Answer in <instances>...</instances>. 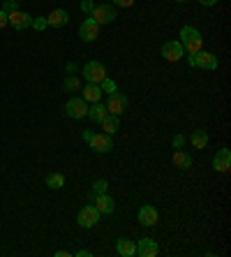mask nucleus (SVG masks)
<instances>
[{
  "instance_id": "nucleus-12",
  "label": "nucleus",
  "mask_w": 231,
  "mask_h": 257,
  "mask_svg": "<svg viewBox=\"0 0 231 257\" xmlns=\"http://www.w3.org/2000/svg\"><path fill=\"white\" fill-rule=\"evenodd\" d=\"M137 255H141V257H157L159 255L157 241H155V239H151V237L139 239V241H137Z\"/></svg>"
},
{
  "instance_id": "nucleus-6",
  "label": "nucleus",
  "mask_w": 231,
  "mask_h": 257,
  "mask_svg": "<svg viewBox=\"0 0 231 257\" xmlns=\"http://www.w3.org/2000/svg\"><path fill=\"white\" fill-rule=\"evenodd\" d=\"M127 104H130L127 97L123 93H118V90H116V93H109V97H106V111L111 116H118V118L125 114Z\"/></svg>"
},
{
  "instance_id": "nucleus-27",
  "label": "nucleus",
  "mask_w": 231,
  "mask_h": 257,
  "mask_svg": "<svg viewBox=\"0 0 231 257\" xmlns=\"http://www.w3.org/2000/svg\"><path fill=\"white\" fill-rule=\"evenodd\" d=\"M0 9H2V12H16V9H19V0H2V7H0Z\"/></svg>"
},
{
  "instance_id": "nucleus-18",
  "label": "nucleus",
  "mask_w": 231,
  "mask_h": 257,
  "mask_svg": "<svg viewBox=\"0 0 231 257\" xmlns=\"http://www.w3.org/2000/svg\"><path fill=\"white\" fill-rule=\"evenodd\" d=\"M83 100H86L88 104H95V102L102 100V88H99V84H86V88H83Z\"/></svg>"
},
{
  "instance_id": "nucleus-37",
  "label": "nucleus",
  "mask_w": 231,
  "mask_h": 257,
  "mask_svg": "<svg viewBox=\"0 0 231 257\" xmlns=\"http://www.w3.org/2000/svg\"><path fill=\"white\" fill-rule=\"evenodd\" d=\"M77 255H79V257H90V251H79Z\"/></svg>"
},
{
  "instance_id": "nucleus-21",
  "label": "nucleus",
  "mask_w": 231,
  "mask_h": 257,
  "mask_svg": "<svg viewBox=\"0 0 231 257\" xmlns=\"http://www.w3.org/2000/svg\"><path fill=\"white\" fill-rule=\"evenodd\" d=\"M173 165L180 167V170H190L192 167V156L190 153H185V151H180V149H176V153H173Z\"/></svg>"
},
{
  "instance_id": "nucleus-7",
  "label": "nucleus",
  "mask_w": 231,
  "mask_h": 257,
  "mask_svg": "<svg viewBox=\"0 0 231 257\" xmlns=\"http://www.w3.org/2000/svg\"><path fill=\"white\" fill-rule=\"evenodd\" d=\"M65 111L70 118H74V121H79V118H86L88 116V102L83 100V97H70L65 104Z\"/></svg>"
},
{
  "instance_id": "nucleus-17",
  "label": "nucleus",
  "mask_w": 231,
  "mask_h": 257,
  "mask_svg": "<svg viewBox=\"0 0 231 257\" xmlns=\"http://www.w3.org/2000/svg\"><path fill=\"white\" fill-rule=\"evenodd\" d=\"M116 251H118V255L123 257H134L137 255V241H132V239H118L116 241Z\"/></svg>"
},
{
  "instance_id": "nucleus-39",
  "label": "nucleus",
  "mask_w": 231,
  "mask_h": 257,
  "mask_svg": "<svg viewBox=\"0 0 231 257\" xmlns=\"http://www.w3.org/2000/svg\"><path fill=\"white\" fill-rule=\"evenodd\" d=\"M102 2H106V0H102Z\"/></svg>"
},
{
  "instance_id": "nucleus-13",
  "label": "nucleus",
  "mask_w": 231,
  "mask_h": 257,
  "mask_svg": "<svg viewBox=\"0 0 231 257\" xmlns=\"http://www.w3.org/2000/svg\"><path fill=\"white\" fill-rule=\"evenodd\" d=\"M7 16H9V26H12L14 30H26V28L33 26V16H30L28 12L16 9V12H9Z\"/></svg>"
},
{
  "instance_id": "nucleus-35",
  "label": "nucleus",
  "mask_w": 231,
  "mask_h": 257,
  "mask_svg": "<svg viewBox=\"0 0 231 257\" xmlns=\"http://www.w3.org/2000/svg\"><path fill=\"white\" fill-rule=\"evenodd\" d=\"M199 2H201L204 7H213V5H218L220 0H199Z\"/></svg>"
},
{
  "instance_id": "nucleus-28",
  "label": "nucleus",
  "mask_w": 231,
  "mask_h": 257,
  "mask_svg": "<svg viewBox=\"0 0 231 257\" xmlns=\"http://www.w3.org/2000/svg\"><path fill=\"white\" fill-rule=\"evenodd\" d=\"M33 28H35V30H46V28H49L46 16H35V19H33Z\"/></svg>"
},
{
  "instance_id": "nucleus-16",
  "label": "nucleus",
  "mask_w": 231,
  "mask_h": 257,
  "mask_svg": "<svg viewBox=\"0 0 231 257\" xmlns=\"http://www.w3.org/2000/svg\"><path fill=\"white\" fill-rule=\"evenodd\" d=\"M46 23L51 28H63L70 23V14H67V9H53V12L46 16Z\"/></svg>"
},
{
  "instance_id": "nucleus-33",
  "label": "nucleus",
  "mask_w": 231,
  "mask_h": 257,
  "mask_svg": "<svg viewBox=\"0 0 231 257\" xmlns=\"http://www.w3.org/2000/svg\"><path fill=\"white\" fill-rule=\"evenodd\" d=\"M92 137H95V132H92V130H83V142H86V144H90Z\"/></svg>"
},
{
  "instance_id": "nucleus-38",
  "label": "nucleus",
  "mask_w": 231,
  "mask_h": 257,
  "mask_svg": "<svg viewBox=\"0 0 231 257\" xmlns=\"http://www.w3.org/2000/svg\"><path fill=\"white\" fill-rule=\"evenodd\" d=\"M176 2H185V0H176Z\"/></svg>"
},
{
  "instance_id": "nucleus-14",
  "label": "nucleus",
  "mask_w": 231,
  "mask_h": 257,
  "mask_svg": "<svg viewBox=\"0 0 231 257\" xmlns=\"http://www.w3.org/2000/svg\"><path fill=\"white\" fill-rule=\"evenodd\" d=\"M231 167V151L229 149H220L213 158V170L220 171V174H227Z\"/></svg>"
},
{
  "instance_id": "nucleus-22",
  "label": "nucleus",
  "mask_w": 231,
  "mask_h": 257,
  "mask_svg": "<svg viewBox=\"0 0 231 257\" xmlns=\"http://www.w3.org/2000/svg\"><path fill=\"white\" fill-rule=\"evenodd\" d=\"M190 142L194 149H206V144H208V132H206V130H194L190 137Z\"/></svg>"
},
{
  "instance_id": "nucleus-24",
  "label": "nucleus",
  "mask_w": 231,
  "mask_h": 257,
  "mask_svg": "<svg viewBox=\"0 0 231 257\" xmlns=\"http://www.w3.org/2000/svg\"><path fill=\"white\" fill-rule=\"evenodd\" d=\"M63 88H65V90H79V79L74 75H67L65 82H63Z\"/></svg>"
},
{
  "instance_id": "nucleus-30",
  "label": "nucleus",
  "mask_w": 231,
  "mask_h": 257,
  "mask_svg": "<svg viewBox=\"0 0 231 257\" xmlns=\"http://www.w3.org/2000/svg\"><path fill=\"white\" fill-rule=\"evenodd\" d=\"M173 149H183V144H185V137L183 135H176V137H173Z\"/></svg>"
},
{
  "instance_id": "nucleus-2",
  "label": "nucleus",
  "mask_w": 231,
  "mask_h": 257,
  "mask_svg": "<svg viewBox=\"0 0 231 257\" xmlns=\"http://www.w3.org/2000/svg\"><path fill=\"white\" fill-rule=\"evenodd\" d=\"M190 68H201V70H218V56H213L211 51H197V54H190L187 58Z\"/></svg>"
},
{
  "instance_id": "nucleus-31",
  "label": "nucleus",
  "mask_w": 231,
  "mask_h": 257,
  "mask_svg": "<svg viewBox=\"0 0 231 257\" xmlns=\"http://www.w3.org/2000/svg\"><path fill=\"white\" fill-rule=\"evenodd\" d=\"M5 26H9V16H7V12H2V9H0V30H2Z\"/></svg>"
},
{
  "instance_id": "nucleus-26",
  "label": "nucleus",
  "mask_w": 231,
  "mask_h": 257,
  "mask_svg": "<svg viewBox=\"0 0 231 257\" xmlns=\"http://www.w3.org/2000/svg\"><path fill=\"white\" fill-rule=\"evenodd\" d=\"M106 190H109V181H106V178H97V181L92 183V192H95V195L106 192Z\"/></svg>"
},
{
  "instance_id": "nucleus-9",
  "label": "nucleus",
  "mask_w": 231,
  "mask_h": 257,
  "mask_svg": "<svg viewBox=\"0 0 231 257\" xmlns=\"http://www.w3.org/2000/svg\"><path fill=\"white\" fill-rule=\"evenodd\" d=\"M90 199L95 202V209H97L102 216H111L113 211H116V204H113V199L106 195V192H99V195L90 192Z\"/></svg>"
},
{
  "instance_id": "nucleus-10",
  "label": "nucleus",
  "mask_w": 231,
  "mask_h": 257,
  "mask_svg": "<svg viewBox=\"0 0 231 257\" xmlns=\"http://www.w3.org/2000/svg\"><path fill=\"white\" fill-rule=\"evenodd\" d=\"M79 37L83 42H95L99 37V26L95 23V19H92V16L83 19V23L79 26Z\"/></svg>"
},
{
  "instance_id": "nucleus-29",
  "label": "nucleus",
  "mask_w": 231,
  "mask_h": 257,
  "mask_svg": "<svg viewBox=\"0 0 231 257\" xmlns=\"http://www.w3.org/2000/svg\"><path fill=\"white\" fill-rule=\"evenodd\" d=\"M92 9H95V2H92V0H81V12L90 16Z\"/></svg>"
},
{
  "instance_id": "nucleus-25",
  "label": "nucleus",
  "mask_w": 231,
  "mask_h": 257,
  "mask_svg": "<svg viewBox=\"0 0 231 257\" xmlns=\"http://www.w3.org/2000/svg\"><path fill=\"white\" fill-rule=\"evenodd\" d=\"M99 88H102V93H116V90H118V86H116V82H111L109 77H106L104 82H99Z\"/></svg>"
},
{
  "instance_id": "nucleus-3",
  "label": "nucleus",
  "mask_w": 231,
  "mask_h": 257,
  "mask_svg": "<svg viewBox=\"0 0 231 257\" xmlns=\"http://www.w3.org/2000/svg\"><path fill=\"white\" fill-rule=\"evenodd\" d=\"M81 72H83V79H86L88 84H99L106 79V68L99 61H88Z\"/></svg>"
},
{
  "instance_id": "nucleus-11",
  "label": "nucleus",
  "mask_w": 231,
  "mask_h": 257,
  "mask_svg": "<svg viewBox=\"0 0 231 257\" xmlns=\"http://www.w3.org/2000/svg\"><path fill=\"white\" fill-rule=\"evenodd\" d=\"M137 220L141 225H146V227H153V225H157L159 213H157V209H155L153 204H144V206L139 209V213H137Z\"/></svg>"
},
{
  "instance_id": "nucleus-23",
  "label": "nucleus",
  "mask_w": 231,
  "mask_h": 257,
  "mask_svg": "<svg viewBox=\"0 0 231 257\" xmlns=\"http://www.w3.org/2000/svg\"><path fill=\"white\" fill-rule=\"evenodd\" d=\"M46 185L51 190H60L63 185H65V176L63 174H49L46 176Z\"/></svg>"
},
{
  "instance_id": "nucleus-8",
  "label": "nucleus",
  "mask_w": 231,
  "mask_h": 257,
  "mask_svg": "<svg viewBox=\"0 0 231 257\" xmlns=\"http://www.w3.org/2000/svg\"><path fill=\"white\" fill-rule=\"evenodd\" d=\"M162 56H164L166 63H178L180 58L185 56V49L178 40H169L162 44Z\"/></svg>"
},
{
  "instance_id": "nucleus-1",
  "label": "nucleus",
  "mask_w": 231,
  "mask_h": 257,
  "mask_svg": "<svg viewBox=\"0 0 231 257\" xmlns=\"http://www.w3.org/2000/svg\"><path fill=\"white\" fill-rule=\"evenodd\" d=\"M180 44L187 54H197L204 47V37L194 26H183L180 28Z\"/></svg>"
},
{
  "instance_id": "nucleus-4",
  "label": "nucleus",
  "mask_w": 231,
  "mask_h": 257,
  "mask_svg": "<svg viewBox=\"0 0 231 257\" xmlns=\"http://www.w3.org/2000/svg\"><path fill=\"white\" fill-rule=\"evenodd\" d=\"M90 16L95 19V23H97V26H106V23H113V21H116L118 12H116V7L102 2V5H95V9H92Z\"/></svg>"
},
{
  "instance_id": "nucleus-20",
  "label": "nucleus",
  "mask_w": 231,
  "mask_h": 257,
  "mask_svg": "<svg viewBox=\"0 0 231 257\" xmlns=\"http://www.w3.org/2000/svg\"><path fill=\"white\" fill-rule=\"evenodd\" d=\"M102 125V130H104V135H116L120 128V118L118 116H111V114H106L104 116V121L99 123Z\"/></svg>"
},
{
  "instance_id": "nucleus-19",
  "label": "nucleus",
  "mask_w": 231,
  "mask_h": 257,
  "mask_svg": "<svg viewBox=\"0 0 231 257\" xmlns=\"http://www.w3.org/2000/svg\"><path fill=\"white\" fill-rule=\"evenodd\" d=\"M106 114H109V111H106V104H102V102H95L92 107H88V118H90L92 123H102Z\"/></svg>"
},
{
  "instance_id": "nucleus-32",
  "label": "nucleus",
  "mask_w": 231,
  "mask_h": 257,
  "mask_svg": "<svg viewBox=\"0 0 231 257\" xmlns=\"http://www.w3.org/2000/svg\"><path fill=\"white\" fill-rule=\"evenodd\" d=\"M113 5L116 7H132L134 0H113Z\"/></svg>"
},
{
  "instance_id": "nucleus-36",
  "label": "nucleus",
  "mask_w": 231,
  "mask_h": 257,
  "mask_svg": "<svg viewBox=\"0 0 231 257\" xmlns=\"http://www.w3.org/2000/svg\"><path fill=\"white\" fill-rule=\"evenodd\" d=\"M56 257H70V251H58L56 253Z\"/></svg>"
},
{
  "instance_id": "nucleus-34",
  "label": "nucleus",
  "mask_w": 231,
  "mask_h": 257,
  "mask_svg": "<svg viewBox=\"0 0 231 257\" xmlns=\"http://www.w3.org/2000/svg\"><path fill=\"white\" fill-rule=\"evenodd\" d=\"M65 70H67V75H72V72H77V70H79V68H77V63H67V65H65Z\"/></svg>"
},
{
  "instance_id": "nucleus-15",
  "label": "nucleus",
  "mask_w": 231,
  "mask_h": 257,
  "mask_svg": "<svg viewBox=\"0 0 231 257\" xmlns=\"http://www.w3.org/2000/svg\"><path fill=\"white\" fill-rule=\"evenodd\" d=\"M95 153H99V156H104V153H109V151L113 149V142H111V135H95L90 139V144H88Z\"/></svg>"
},
{
  "instance_id": "nucleus-5",
  "label": "nucleus",
  "mask_w": 231,
  "mask_h": 257,
  "mask_svg": "<svg viewBox=\"0 0 231 257\" xmlns=\"http://www.w3.org/2000/svg\"><path fill=\"white\" fill-rule=\"evenodd\" d=\"M99 218H102V213L95 209V204H88V206H83V209L79 211L77 223H79L81 227H86V230H92V227L99 223Z\"/></svg>"
}]
</instances>
